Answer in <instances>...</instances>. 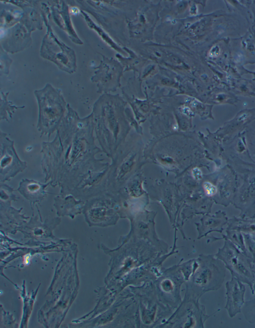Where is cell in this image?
<instances>
[{
	"mask_svg": "<svg viewBox=\"0 0 255 328\" xmlns=\"http://www.w3.org/2000/svg\"><path fill=\"white\" fill-rule=\"evenodd\" d=\"M6 134L0 132V140L1 145L3 146L1 159V173L3 174L4 177H10L18 171L15 168L19 165L15 163L20 162L15 155L12 147L13 141L6 137Z\"/></svg>",
	"mask_w": 255,
	"mask_h": 328,
	"instance_id": "3957f363",
	"label": "cell"
},
{
	"mask_svg": "<svg viewBox=\"0 0 255 328\" xmlns=\"http://www.w3.org/2000/svg\"><path fill=\"white\" fill-rule=\"evenodd\" d=\"M50 30L43 39L41 55L54 62L61 69L73 73L76 68L74 51L60 42Z\"/></svg>",
	"mask_w": 255,
	"mask_h": 328,
	"instance_id": "7a4b0ae2",
	"label": "cell"
},
{
	"mask_svg": "<svg viewBox=\"0 0 255 328\" xmlns=\"http://www.w3.org/2000/svg\"><path fill=\"white\" fill-rule=\"evenodd\" d=\"M39 106L37 128L43 134H50L57 129L65 111L66 103L60 91L47 84L44 88L35 91Z\"/></svg>",
	"mask_w": 255,
	"mask_h": 328,
	"instance_id": "6da1fadb",
	"label": "cell"
},
{
	"mask_svg": "<svg viewBox=\"0 0 255 328\" xmlns=\"http://www.w3.org/2000/svg\"><path fill=\"white\" fill-rule=\"evenodd\" d=\"M192 175L193 177L196 180H200L202 178V172L198 168H195L192 170Z\"/></svg>",
	"mask_w": 255,
	"mask_h": 328,
	"instance_id": "5b68a950",
	"label": "cell"
},
{
	"mask_svg": "<svg viewBox=\"0 0 255 328\" xmlns=\"http://www.w3.org/2000/svg\"><path fill=\"white\" fill-rule=\"evenodd\" d=\"M204 189L207 195L211 196L217 192L216 187L209 182H205L203 184Z\"/></svg>",
	"mask_w": 255,
	"mask_h": 328,
	"instance_id": "277c9868",
	"label": "cell"
}]
</instances>
